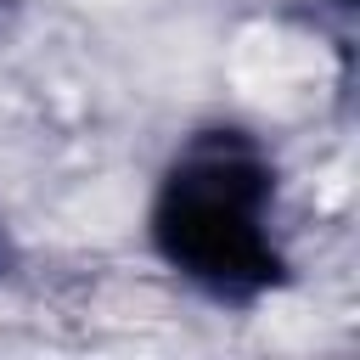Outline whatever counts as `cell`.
I'll return each mask as SVG.
<instances>
[{
    "instance_id": "cell-1",
    "label": "cell",
    "mask_w": 360,
    "mask_h": 360,
    "mask_svg": "<svg viewBox=\"0 0 360 360\" xmlns=\"http://www.w3.org/2000/svg\"><path fill=\"white\" fill-rule=\"evenodd\" d=\"M146 242L169 276L219 309H253L287 281L281 180L259 135L197 129L163 163L146 202Z\"/></svg>"
}]
</instances>
